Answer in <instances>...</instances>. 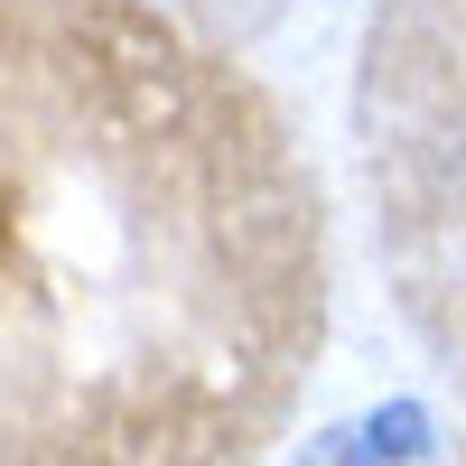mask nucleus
I'll return each mask as SVG.
<instances>
[{
    "label": "nucleus",
    "instance_id": "f257e3e1",
    "mask_svg": "<svg viewBox=\"0 0 466 466\" xmlns=\"http://www.w3.org/2000/svg\"><path fill=\"white\" fill-rule=\"evenodd\" d=\"M355 439H364V466H410V457H430V410L392 401V410H373Z\"/></svg>",
    "mask_w": 466,
    "mask_h": 466
},
{
    "label": "nucleus",
    "instance_id": "f03ea898",
    "mask_svg": "<svg viewBox=\"0 0 466 466\" xmlns=\"http://www.w3.org/2000/svg\"><path fill=\"white\" fill-rule=\"evenodd\" d=\"M187 10H197L215 37H252V28H270V19H280V0H187Z\"/></svg>",
    "mask_w": 466,
    "mask_h": 466
},
{
    "label": "nucleus",
    "instance_id": "7ed1b4c3",
    "mask_svg": "<svg viewBox=\"0 0 466 466\" xmlns=\"http://www.w3.org/2000/svg\"><path fill=\"white\" fill-rule=\"evenodd\" d=\"M299 466H364V439H355V430H318Z\"/></svg>",
    "mask_w": 466,
    "mask_h": 466
}]
</instances>
